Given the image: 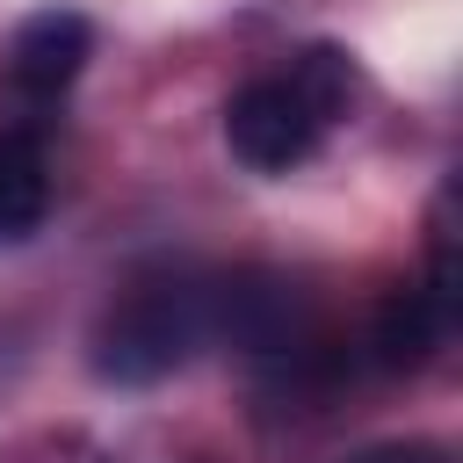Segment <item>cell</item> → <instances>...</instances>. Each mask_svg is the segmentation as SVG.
<instances>
[{"instance_id":"6da1fadb","label":"cell","mask_w":463,"mask_h":463,"mask_svg":"<svg viewBox=\"0 0 463 463\" xmlns=\"http://www.w3.org/2000/svg\"><path fill=\"white\" fill-rule=\"evenodd\" d=\"M210 340H217V282L188 268H145L109 297L94 326V369L109 383H159Z\"/></svg>"},{"instance_id":"7a4b0ae2","label":"cell","mask_w":463,"mask_h":463,"mask_svg":"<svg viewBox=\"0 0 463 463\" xmlns=\"http://www.w3.org/2000/svg\"><path fill=\"white\" fill-rule=\"evenodd\" d=\"M347 94H354L347 58L318 43V51L289 58V72H260V80H246V87L224 101V145H232V159L253 166V174H289V166H304V159L318 152V137L340 123Z\"/></svg>"},{"instance_id":"3957f363","label":"cell","mask_w":463,"mask_h":463,"mask_svg":"<svg viewBox=\"0 0 463 463\" xmlns=\"http://www.w3.org/2000/svg\"><path fill=\"white\" fill-rule=\"evenodd\" d=\"M87 51H94V29H87V14H72V7H36V14H29L14 36H7V58H0V72H7V87H14V94H29V101H51V94H65V87L80 80Z\"/></svg>"},{"instance_id":"277c9868","label":"cell","mask_w":463,"mask_h":463,"mask_svg":"<svg viewBox=\"0 0 463 463\" xmlns=\"http://www.w3.org/2000/svg\"><path fill=\"white\" fill-rule=\"evenodd\" d=\"M449 333H456V311L420 282V289H391V297L376 304L369 347H376V362H383V369H420Z\"/></svg>"},{"instance_id":"5b68a950","label":"cell","mask_w":463,"mask_h":463,"mask_svg":"<svg viewBox=\"0 0 463 463\" xmlns=\"http://www.w3.org/2000/svg\"><path fill=\"white\" fill-rule=\"evenodd\" d=\"M51 210V174H43V152L29 137H0V239H22L36 232Z\"/></svg>"},{"instance_id":"8992f818","label":"cell","mask_w":463,"mask_h":463,"mask_svg":"<svg viewBox=\"0 0 463 463\" xmlns=\"http://www.w3.org/2000/svg\"><path fill=\"white\" fill-rule=\"evenodd\" d=\"M362 463H434L427 449H383V456H362Z\"/></svg>"}]
</instances>
